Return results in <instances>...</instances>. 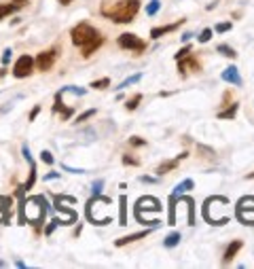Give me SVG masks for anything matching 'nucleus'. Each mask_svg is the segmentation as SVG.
Returning <instances> with one entry per match:
<instances>
[{
  "instance_id": "5701e85b",
  "label": "nucleus",
  "mask_w": 254,
  "mask_h": 269,
  "mask_svg": "<svg viewBox=\"0 0 254 269\" xmlns=\"http://www.w3.org/2000/svg\"><path fill=\"white\" fill-rule=\"evenodd\" d=\"M216 51H218L220 55H225V57H235V55H237L231 47H229V45H218V47H216Z\"/></svg>"
},
{
  "instance_id": "bb28decb",
  "label": "nucleus",
  "mask_w": 254,
  "mask_h": 269,
  "mask_svg": "<svg viewBox=\"0 0 254 269\" xmlns=\"http://www.w3.org/2000/svg\"><path fill=\"white\" fill-rule=\"evenodd\" d=\"M108 85H110V79H100V81H93L91 83L93 89H106Z\"/></svg>"
},
{
  "instance_id": "4c0bfd02",
  "label": "nucleus",
  "mask_w": 254,
  "mask_h": 269,
  "mask_svg": "<svg viewBox=\"0 0 254 269\" xmlns=\"http://www.w3.org/2000/svg\"><path fill=\"white\" fill-rule=\"evenodd\" d=\"M129 142H131L133 146H142V144H144V140H142V138H138V136H133V138L129 140Z\"/></svg>"
},
{
  "instance_id": "ddd939ff",
  "label": "nucleus",
  "mask_w": 254,
  "mask_h": 269,
  "mask_svg": "<svg viewBox=\"0 0 254 269\" xmlns=\"http://www.w3.org/2000/svg\"><path fill=\"white\" fill-rule=\"evenodd\" d=\"M241 246H244V242L241 240H235L231 242V246L227 248V252H225V259H222V263H229V261H233L235 259V254H237L241 250Z\"/></svg>"
},
{
  "instance_id": "473e14b6",
  "label": "nucleus",
  "mask_w": 254,
  "mask_h": 269,
  "mask_svg": "<svg viewBox=\"0 0 254 269\" xmlns=\"http://www.w3.org/2000/svg\"><path fill=\"white\" fill-rule=\"evenodd\" d=\"M189 53H190V47L187 45V47H182V49H180V51H178V53H176V62H178V60H182V57H187Z\"/></svg>"
},
{
  "instance_id": "2f4dec72",
  "label": "nucleus",
  "mask_w": 254,
  "mask_h": 269,
  "mask_svg": "<svg viewBox=\"0 0 254 269\" xmlns=\"http://www.w3.org/2000/svg\"><path fill=\"white\" fill-rule=\"evenodd\" d=\"M57 225H60V219H53V221H51L49 225H47V229H44V233H47V235H51V233H53V229H55Z\"/></svg>"
},
{
  "instance_id": "1a4fd4ad",
  "label": "nucleus",
  "mask_w": 254,
  "mask_h": 269,
  "mask_svg": "<svg viewBox=\"0 0 254 269\" xmlns=\"http://www.w3.org/2000/svg\"><path fill=\"white\" fill-rule=\"evenodd\" d=\"M57 60V49H51V51H42V53L36 55L34 60V68L41 70V72H47V70L53 68V64Z\"/></svg>"
},
{
  "instance_id": "f03ea898",
  "label": "nucleus",
  "mask_w": 254,
  "mask_h": 269,
  "mask_svg": "<svg viewBox=\"0 0 254 269\" xmlns=\"http://www.w3.org/2000/svg\"><path fill=\"white\" fill-rule=\"evenodd\" d=\"M47 216V200L42 195L28 197L19 203V223H32V225H41Z\"/></svg>"
},
{
  "instance_id": "2eb2a0df",
  "label": "nucleus",
  "mask_w": 254,
  "mask_h": 269,
  "mask_svg": "<svg viewBox=\"0 0 254 269\" xmlns=\"http://www.w3.org/2000/svg\"><path fill=\"white\" fill-rule=\"evenodd\" d=\"M100 45H102V36L93 38L91 43H87L85 47H83V55H85V57H89L91 53H95V51H98V47H100Z\"/></svg>"
},
{
  "instance_id": "f3484780",
  "label": "nucleus",
  "mask_w": 254,
  "mask_h": 269,
  "mask_svg": "<svg viewBox=\"0 0 254 269\" xmlns=\"http://www.w3.org/2000/svg\"><path fill=\"white\" fill-rule=\"evenodd\" d=\"M178 168V159H171V161H165V163H161L157 168V174L161 176V174H168V172H171V170H176Z\"/></svg>"
},
{
  "instance_id": "9b49d317",
  "label": "nucleus",
  "mask_w": 254,
  "mask_h": 269,
  "mask_svg": "<svg viewBox=\"0 0 254 269\" xmlns=\"http://www.w3.org/2000/svg\"><path fill=\"white\" fill-rule=\"evenodd\" d=\"M222 81H227V83H231V85H241V76H239V70L235 68V66H229L225 72H222Z\"/></svg>"
},
{
  "instance_id": "ea45409f",
  "label": "nucleus",
  "mask_w": 254,
  "mask_h": 269,
  "mask_svg": "<svg viewBox=\"0 0 254 269\" xmlns=\"http://www.w3.org/2000/svg\"><path fill=\"white\" fill-rule=\"evenodd\" d=\"M38 112H41V106H34V108H32V112H30V121H34Z\"/></svg>"
},
{
  "instance_id": "4468645a",
  "label": "nucleus",
  "mask_w": 254,
  "mask_h": 269,
  "mask_svg": "<svg viewBox=\"0 0 254 269\" xmlns=\"http://www.w3.org/2000/svg\"><path fill=\"white\" fill-rule=\"evenodd\" d=\"M180 23H182V19H178L176 23L163 25V28H152V30H150V36H152V38H161L163 34H168V32H174V30H176V28H178V25H180Z\"/></svg>"
},
{
  "instance_id": "f704fd0d",
  "label": "nucleus",
  "mask_w": 254,
  "mask_h": 269,
  "mask_svg": "<svg viewBox=\"0 0 254 269\" xmlns=\"http://www.w3.org/2000/svg\"><path fill=\"white\" fill-rule=\"evenodd\" d=\"M11 57H13V51L11 49H4V53H2V64H4V66L11 62Z\"/></svg>"
},
{
  "instance_id": "20e7f679",
  "label": "nucleus",
  "mask_w": 254,
  "mask_h": 269,
  "mask_svg": "<svg viewBox=\"0 0 254 269\" xmlns=\"http://www.w3.org/2000/svg\"><path fill=\"white\" fill-rule=\"evenodd\" d=\"M140 11V0H121L110 9H104V15H108L114 23H129Z\"/></svg>"
},
{
  "instance_id": "4be33fe9",
  "label": "nucleus",
  "mask_w": 254,
  "mask_h": 269,
  "mask_svg": "<svg viewBox=\"0 0 254 269\" xmlns=\"http://www.w3.org/2000/svg\"><path fill=\"white\" fill-rule=\"evenodd\" d=\"M17 6L19 4H0V19L6 17V15H11V13H15Z\"/></svg>"
},
{
  "instance_id": "c03bdc74",
  "label": "nucleus",
  "mask_w": 254,
  "mask_h": 269,
  "mask_svg": "<svg viewBox=\"0 0 254 269\" xmlns=\"http://www.w3.org/2000/svg\"><path fill=\"white\" fill-rule=\"evenodd\" d=\"M248 178H250V180H252V178H254V172H250V174H248Z\"/></svg>"
},
{
  "instance_id": "58836bf2",
  "label": "nucleus",
  "mask_w": 254,
  "mask_h": 269,
  "mask_svg": "<svg viewBox=\"0 0 254 269\" xmlns=\"http://www.w3.org/2000/svg\"><path fill=\"white\" fill-rule=\"evenodd\" d=\"M53 178H60V172H51V174L42 176V180H53Z\"/></svg>"
},
{
  "instance_id": "b1692460",
  "label": "nucleus",
  "mask_w": 254,
  "mask_h": 269,
  "mask_svg": "<svg viewBox=\"0 0 254 269\" xmlns=\"http://www.w3.org/2000/svg\"><path fill=\"white\" fill-rule=\"evenodd\" d=\"M235 112H237V104H233L229 111H222V112H218V119H233L235 117Z\"/></svg>"
},
{
  "instance_id": "c85d7f7f",
  "label": "nucleus",
  "mask_w": 254,
  "mask_h": 269,
  "mask_svg": "<svg viewBox=\"0 0 254 269\" xmlns=\"http://www.w3.org/2000/svg\"><path fill=\"white\" fill-rule=\"evenodd\" d=\"M95 114V108H91V111H85L83 114H79V117H76V123H83V121H87L89 117H93Z\"/></svg>"
},
{
  "instance_id": "aec40b11",
  "label": "nucleus",
  "mask_w": 254,
  "mask_h": 269,
  "mask_svg": "<svg viewBox=\"0 0 254 269\" xmlns=\"http://www.w3.org/2000/svg\"><path fill=\"white\" fill-rule=\"evenodd\" d=\"M159 9H161V0H150V2L146 4V15H150V17H152Z\"/></svg>"
},
{
  "instance_id": "6e6552de",
  "label": "nucleus",
  "mask_w": 254,
  "mask_h": 269,
  "mask_svg": "<svg viewBox=\"0 0 254 269\" xmlns=\"http://www.w3.org/2000/svg\"><path fill=\"white\" fill-rule=\"evenodd\" d=\"M32 72H34V57H30V55H21L15 62V66H13V76L15 79H25Z\"/></svg>"
},
{
  "instance_id": "dca6fc26",
  "label": "nucleus",
  "mask_w": 254,
  "mask_h": 269,
  "mask_svg": "<svg viewBox=\"0 0 254 269\" xmlns=\"http://www.w3.org/2000/svg\"><path fill=\"white\" fill-rule=\"evenodd\" d=\"M68 203H76L72 195H55V208H68Z\"/></svg>"
},
{
  "instance_id": "412c9836",
  "label": "nucleus",
  "mask_w": 254,
  "mask_h": 269,
  "mask_svg": "<svg viewBox=\"0 0 254 269\" xmlns=\"http://www.w3.org/2000/svg\"><path fill=\"white\" fill-rule=\"evenodd\" d=\"M121 225H127V197L121 195Z\"/></svg>"
},
{
  "instance_id": "a878e982",
  "label": "nucleus",
  "mask_w": 254,
  "mask_h": 269,
  "mask_svg": "<svg viewBox=\"0 0 254 269\" xmlns=\"http://www.w3.org/2000/svg\"><path fill=\"white\" fill-rule=\"evenodd\" d=\"M140 79H142V74H133V76H129V79H127V81L121 83V85H119L117 89H125V87H129V85H133V83H138Z\"/></svg>"
},
{
  "instance_id": "0eeeda50",
  "label": "nucleus",
  "mask_w": 254,
  "mask_h": 269,
  "mask_svg": "<svg viewBox=\"0 0 254 269\" xmlns=\"http://www.w3.org/2000/svg\"><path fill=\"white\" fill-rule=\"evenodd\" d=\"M237 219L244 225H254V197L246 195L237 203Z\"/></svg>"
},
{
  "instance_id": "e433bc0d",
  "label": "nucleus",
  "mask_w": 254,
  "mask_h": 269,
  "mask_svg": "<svg viewBox=\"0 0 254 269\" xmlns=\"http://www.w3.org/2000/svg\"><path fill=\"white\" fill-rule=\"evenodd\" d=\"M6 221H9V210L0 208V223H6Z\"/></svg>"
},
{
  "instance_id": "c9c22d12",
  "label": "nucleus",
  "mask_w": 254,
  "mask_h": 269,
  "mask_svg": "<svg viewBox=\"0 0 254 269\" xmlns=\"http://www.w3.org/2000/svg\"><path fill=\"white\" fill-rule=\"evenodd\" d=\"M102 187H104V180H98V182H95V184H93V195H100Z\"/></svg>"
},
{
  "instance_id": "a211bd4d",
  "label": "nucleus",
  "mask_w": 254,
  "mask_h": 269,
  "mask_svg": "<svg viewBox=\"0 0 254 269\" xmlns=\"http://www.w3.org/2000/svg\"><path fill=\"white\" fill-rule=\"evenodd\" d=\"M190 189H195V182L190 180V178H187V180H182L180 184H176V191H174V195L187 193V191H190Z\"/></svg>"
},
{
  "instance_id": "f8f14e48",
  "label": "nucleus",
  "mask_w": 254,
  "mask_h": 269,
  "mask_svg": "<svg viewBox=\"0 0 254 269\" xmlns=\"http://www.w3.org/2000/svg\"><path fill=\"white\" fill-rule=\"evenodd\" d=\"M150 233V229H144V231H140V233H131V235H125V238H119L117 242H114V246H125V244H131V242H136V240H142L146 238V235Z\"/></svg>"
},
{
  "instance_id": "79ce46f5",
  "label": "nucleus",
  "mask_w": 254,
  "mask_h": 269,
  "mask_svg": "<svg viewBox=\"0 0 254 269\" xmlns=\"http://www.w3.org/2000/svg\"><path fill=\"white\" fill-rule=\"evenodd\" d=\"M60 2H62V4H70V2H72V0H60Z\"/></svg>"
},
{
  "instance_id": "a19ab883",
  "label": "nucleus",
  "mask_w": 254,
  "mask_h": 269,
  "mask_svg": "<svg viewBox=\"0 0 254 269\" xmlns=\"http://www.w3.org/2000/svg\"><path fill=\"white\" fill-rule=\"evenodd\" d=\"M190 36H193V34H190V32H187V34H182V41H184V43H187V41H189V38H190Z\"/></svg>"
},
{
  "instance_id": "72a5a7b5",
  "label": "nucleus",
  "mask_w": 254,
  "mask_h": 269,
  "mask_svg": "<svg viewBox=\"0 0 254 269\" xmlns=\"http://www.w3.org/2000/svg\"><path fill=\"white\" fill-rule=\"evenodd\" d=\"M123 163L125 165H138L140 161H138L136 157H131V155H123Z\"/></svg>"
},
{
  "instance_id": "c756f323",
  "label": "nucleus",
  "mask_w": 254,
  "mask_h": 269,
  "mask_svg": "<svg viewBox=\"0 0 254 269\" xmlns=\"http://www.w3.org/2000/svg\"><path fill=\"white\" fill-rule=\"evenodd\" d=\"M210 38H212V30H210V28H206V30H203L201 34H199V38H197V41H199V43H208Z\"/></svg>"
},
{
  "instance_id": "393cba45",
  "label": "nucleus",
  "mask_w": 254,
  "mask_h": 269,
  "mask_svg": "<svg viewBox=\"0 0 254 269\" xmlns=\"http://www.w3.org/2000/svg\"><path fill=\"white\" fill-rule=\"evenodd\" d=\"M140 100H142V95H140V93H136V95H133V98H131V100L125 104V108H127V111H136V108H138V104H140Z\"/></svg>"
},
{
  "instance_id": "f257e3e1",
  "label": "nucleus",
  "mask_w": 254,
  "mask_h": 269,
  "mask_svg": "<svg viewBox=\"0 0 254 269\" xmlns=\"http://www.w3.org/2000/svg\"><path fill=\"white\" fill-rule=\"evenodd\" d=\"M203 219L210 225H225L231 221V202L222 195L208 197L203 203Z\"/></svg>"
},
{
  "instance_id": "cd10ccee",
  "label": "nucleus",
  "mask_w": 254,
  "mask_h": 269,
  "mask_svg": "<svg viewBox=\"0 0 254 269\" xmlns=\"http://www.w3.org/2000/svg\"><path fill=\"white\" fill-rule=\"evenodd\" d=\"M233 28V25H231V22H222V23H216V32H220V34H222V32H229V30H231Z\"/></svg>"
},
{
  "instance_id": "39448f33",
  "label": "nucleus",
  "mask_w": 254,
  "mask_h": 269,
  "mask_svg": "<svg viewBox=\"0 0 254 269\" xmlns=\"http://www.w3.org/2000/svg\"><path fill=\"white\" fill-rule=\"evenodd\" d=\"M148 212H152V214L161 212V202H159L157 197L146 195V197H142V200H138V203H136V219L142 223V225H150V227L159 225V221L152 219V216H148Z\"/></svg>"
},
{
  "instance_id": "9d476101",
  "label": "nucleus",
  "mask_w": 254,
  "mask_h": 269,
  "mask_svg": "<svg viewBox=\"0 0 254 269\" xmlns=\"http://www.w3.org/2000/svg\"><path fill=\"white\" fill-rule=\"evenodd\" d=\"M119 47L131 49V51H144L146 45H144L142 38L136 36V34H121L119 36Z\"/></svg>"
},
{
  "instance_id": "7c9ffc66",
  "label": "nucleus",
  "mask_w": 254,
  "mask_h": 269,
  "mask_svg": "<svg viewBox=\"0 0 254 269\" xmlns=\"http://www.w3.org/2000/svg\"><path fill=\"white\" fill-rule=\"evenodd\" d=\"M41 159H42V161L47 163V165H53V155H51L49 151H42V153H41Z\"/></svg>"
},
{
  "instance_id": "37998d69",
  "label": "nucleus",
  "mask_w": 254,
  "mask_h": 269,
  "mask_svg": "<svg viewBox=\"0 0 254 269\" xmlns=\"http://www.w3.org/2000/svg\"><path fill=\"white\" fill-rule=\"evenodd\" d=\"M13 2H15V4H23L25 0H13Z\"/></svg>"
},
{
  "instance_id": "7ed1b4c3",
  "label": "nucleus",
  "mask_w": 254,
  "mask_h": 269,
  "mask_svg": "<svg viewBox=\"0 0 254 269\" xmlns=\"http://www.w3.org/2000/svg\"><path fill=\"white\" fill-rule=\"evenodd\" d=\"M87 221L93 225H108L112 223V200L104 195H93L87 202Z\"/></svg>"
},
{
  "instance_id": "423d86ee",
  "label": "nucleus",
  "mask_w": 254,
  "mask_h": 269,
  "mask_svg": "<svg viewBox=\"0 0 254 269\" xmlns=\"http://www.w3.org/2000/svg\"><path fill=\"white\" fill-rule=\"evenodd\" d=\"M70 36H72V43L76 45V47H85L87 43H91L93 38L100 36V32L95 30L91 23H79V25H74L72 28Z\"/></svg>"
},
{
  "instance_id": "6ab92c4d",
  "label": "nucleus",
  "mask_w": 254,
  "mask_h": 269,
  "mask_svg": "<svg viewBox=\"0 0 254 269\" xmlns=\"http://www.w3.org/2000/svg\"><path fill=\"white\" fill-rule=\"evenodd\" d=\"M178 244H180V233H178V231L169 233L168 238L163 240V246H165V248H174V246H178Z\"/></svg>"
}]
</instances>
